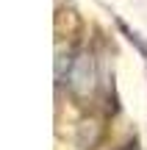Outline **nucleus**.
<instances>
[{"label": "nucleus", "instance_id": "obj_1", "mask_svg": "<svg viewBox=\"0 0 147 150\" xmlns=\"http://www.w3.org/2000/svg\"><path fill=\"white\" fill-rule=\"evenodd\" d=\"M92 81H94L92 59H89V56H78L75 64H72V72H70V83L75 86L78 92H89L92 89Z\"/></svg>", "mask_w": 147, "mask_h": 150}, {"label": "nucleus", "instance_id": "obj_2", "mask_svg": "<svg viewBox=\"0 0 147 150\" xmlns=\"http://www.w3.org/2000/svg\"><path fill=\"white\" fill-rule=\"evenodd\" d=\"M122 31H125V33H128V39H131V42H133V45H136V47H139V50H142V53L147 56V45L142 42V39H139V33H133L131 28H125V25H122Z\"/></svg>", "mask_w": 147, "mask_h": 150}, {"label": "nucleus", "instance_id": "obj_3", "mask_svg": "<svg viewBox=\"0 0 147 150\" xmlns=\"http://www.w3.org/2000/svg\"><path fill=\"white\" fill-rule=\"evenodd\" d=\"M120 150H136V147H133V145H125V147H120Z\"/></svg>", "mask_w": 147, "mask_h": 150}]
</instances>
